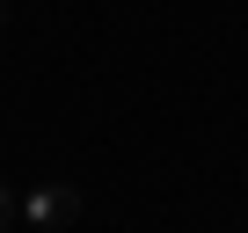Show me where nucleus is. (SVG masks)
Here are the masks:
<instances>
[{"label": "nucleus", "instance_id": "obj_1", "mask_svg": "<svg viewBox=\"0 0 248 233\" xmlns=\"http://www.w3.org/2000/svg\"><path fill=\"white\" fill-rule=\"evenodd\" d=\"M15 218H22L30 233H59V226L80 218V189H73V182H37V189L15 204Z\"/></svg>", "mask_w": 248, "mask_h": 233}, {"label": "nucleus", "instance_id": "obj_2", "mask_svg": "<svg viewBox=\"0 0 248 233\" xmlns=\"http://www.w3.org/2000/svg\"><path fill=\"white\" fill-rule=\"evenodd\" d=\"M15 218V197H8V182H0V226H8Z\"/></svg>", "mask_w": 248, "mask_h": 233}, {"label": "nucleus", "instance_id": "obj_3", "mask_svg": "<svg viewBox=\"0 0 248 233\" xmlns=\"http://www.w3.org/2000/svg\"><path fill=\"white\" fill-rule=\"evenodd\" d=\"M0 29H8V8H0Z\"/></svg>", "mask_w": 248, "mask_h": 233}]
</instances>
